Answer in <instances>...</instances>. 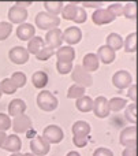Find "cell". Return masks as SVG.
<instances>
[{"instance_id":"obj_18","label":"cell","mask_w":138,"mask_h":156,"mask_svg":"<svg viewBox=\"0 0 138 156\" xmlns=\"http://www.w3.org/2000/svg\"><path fill=\"white\" fill-rule=\"evenodd\" d=\"M96 56L103 63L109 65V63H112L115 60V51H112V49L107 45H101L100 48L97 49V55H96Z\"/></svg>"},{"instance_id":"obj_49","label":"cell","mask_w":138,"mask_h":156,"mask_svg":"<svg viewBox=\"0 0 138 156\" xmlns=\"http://www.w3.org/2000/svg\"><path fill=\"white\" fill-rule=\"evenodd\" d=\"M22 156H34L33 154H22Z\"/></svg>"},{"instance_id":"obj_4","label":"cell","mask_w":138,"mask_h":156,"mask_svg":"<svg viewBox=\"0 0 138 156\" xmlns=\"http://www.w3.org/2000/svg\"><path fill=\"white\" fill-rule=\"evenodd\" d=\"M119 141L126 148H136L137 147V126L136 125L123 129L122 133H120Z\"/></svg>"},{"instance_id":"obj_11","label":"cell","mask_w":138,"mask_h":156,"mask_svg":"<svg viewBox=\"0 0 138 156\" xmlns=\"http://www.w3.org/2000/svg\"><path fill=\"white\" fill-rule=\"evenodd\" d=\"M131 82H133V77L126 70H119L112 76V83H114L118 89L127 88V86L131 85Z\"/></svg>"},{"instance_id":"obj_9","label":"cell","mask_w":138,"mask_h":156,"mask_svg":"<svg viewBox=\"0 0 138 156\" xmlns=\"http://www.w3.org/2000/svg\"><path fill=\"white\" fill-rule=\"evenodd\" d=\"M115 18H116V16L112 15L107 8H98V10H96L95 12L92 14V21H93V23L97 25V26L111 23V22L115 21Z\"/></svg>"},{"instance_id":"obj_51","label":"cell","mask_w":138,"mask_h":156,"mask_svg":"<svg viewBox=\"0 0 138 156\" xmlns=\"http://www.w3.org/2000/svg\"><path fill=\"white\" fill-rule=\"evenodd\" d=\"M0 97H2V89H0Z\"/></svg>"},{"instance_id":"obj_12","label":"cell","mask_w":138,"mask_h":156,"mask_svg":"<svg viewBox=\"0 0 138 156\" xmlns=\"http://www.w3.org/2000/svg\"><path fill=\"white\" fill-rule=\"evenodd\" d=\"M93 111L97 118H107L109 115L108 100L104 96H98L93 100Z\"/></svg>"},{"instance_id":"obj_30","label":"cell","mask_w":138,"mask_h":156,"mask_svg":"<svg viewBox=\"0 0 138 156\" xmlns=\"http://www.w3.org/2000/svg\"><path fill=\"white\" fill-rule=\"evenodd\" d=\"M82 96H85V88H82V86H78V85H71L70 88H68L67 90V99H81Z\"/></svg>"},{"instance_id":"obj_1","label":"cell","mask_w":138,"mask_h":156,"mask_svg":"<svg viewBox=\"0 0 138 156\" xmlns=\"http://www.w3.org/2000/svg\"><path fill=\"white\" fill-rule=\"evenodd\" d=\"M60 25V18L59 16L51 15V14L41 11L36 15V26L41 30H52L56 29Z\"/></svg>"},{"instance_id":"obj_33","label":"cell","mask_w":138,"mask_h":156,"mask_svg":"<svg viewBox=\"0 0 138 156\" xmlns=\"http://www.w3.org/2000/svg\"><path fill=\"white\" fill-rule=\"evenodd\" d=\"M123 15L129 19H136V15H137L136 3H127L126 5H123Z\"/></svg>"},{"instance_id":"obj_29","label":"cell","mask_w":138,"mask_h":156,"mask_svg":"<svg viewBox=\"0 0 138 156\" xmlns=\"http://www.w3.org/2000/svg\"><path fill=\"white\" fill-rule=\"evenodd\" d=\"M77 8L78 5L75 3H68V4L63 5V10H62V16L67 21H74V16H75V12H77Z\"/></svg>"},{"instance_id":"obj_45","label":"cell","mask_w":138,"mask_h":156,"mask_svg":"<svg viewBox=\"0 0 138 156\" xmlns=\"http://www.w3.org/2000/svg\"><path fill=\"white\" fill-rule=\"evenodd\" d=\"M122 156H137V149L136 148H125Z\"/></svg>"},{"instance_id":"obj_2","label":"cell","mask_w":138,"mask_h":156,"mask_svg":"<svg viewBox=\"0 0 138 156\" xmlns=\"http://www.w3.org/2000/svg\"><path fill=\"white\" fill-rule=\"evenodd\" d=\"M71 78L75 82V85L82 86V88H88V86L93 85V78L90 73H88L81 65H77L71 70Z\"/></svg>"},{"instance_id":"obj_7","label":"cell","mask_w":138,"mask_h":156,"mask_svg":"<svg viewBox=\"0 0 138 156\" xmlns=\"http://www.w3.org/2000/svg\"><path fill=\"white\" fill-rule=\"evenodd\" d=\"M11 127L15 133H26L32 129V119L25 114H21L14 118V121L11 122Z\"/></svg>"},{"instance_id":"obj_16","label":"cell","mask_w":138,"mask_h":156,"mask_svg":"<svg viewBox=\"0 0 138 156\" xmlns=\"http://www.w3.org/2000/svg\"><path fill=\"white\" fill-rule=\"evenodd\" d=\"M2 148L5 149V151H8V152H11V154H18L22 148V141H21V138L15 134L7 136V138H5V141H4Z\"/></svg>"},{"instance_id":"obj_5","label":"cell","mask_w":138,"mask_h":156,"mask_svg":"<svg viewBox=\"0 0 138 156\" xmlns=\"http://www.w3.org/2000/svg\"><path fill=\"white\" fill-rule=\"evenodd\" d=\"M49 145L51 144L47 140H44L43 136H37L30 141V149H32V154L34 156H45L51 149Z\"/></svg>"},{"instance_id":"obj_21","label":"cell","mask_w":138,"mask_h":156,"mask_svg":"<svg viewBox=\"0 0 138 156\" xmlns=\"http://www.w3.org/2000/svg\"><path fill=\"white\" fill-rule=\"evenodd\" d=\"M73 134L74 136H85V137H89L90 133V125L85 121H77L73 125Z\"/></svg>"},{"instance_id":"obj_8","label":"cell","mask_w":138,"mask_h":156,"mask_svg":"<svg viewBox=\"0 0 138 156\" xmlns=\"http://www.w3.org/2000/svg\"><path fill=\"white\" fill-rule=\"evenodd\" d=\"M44 43H47V47H49V48H53V49L60 48L63 43V32L59 27L48 30V33L45 34V41Z\"/></svg>"},{"instance_id":"obj_46","label":"cell","mask_w":138,"mask_h":156,"mask_svg":"<svg viewBox=\"0 0 138 156\" xmlns=\"http://www.w3.org/2000/svg\"><path fill=\"white\" fill-rule=\"evenodd\" d=\"M30 4H33L32 2H16L15 3V5H18V7H22V8H26L27 5H30Z\"/></svg>"},{"instance_id":"obj_27","label":"cell","mask_w":138,"mask_h":156,"mask_svg":"<svg viewBox=\"0 0 138 156\" xmlns=\"http://www.w3.org/2000/svg\"><path fill=\"white\" fill-rule=\"evenodd\" d=\"M123 48H125L126 52L131 54V52L137 51V33L133 32L126 37V40L123 41Z\"/></svg>"},{"instance_id":"obj_19","label":"cell","mask_w":138,"mask_h":156,"mask_svg":"<svg viewBox=\"0 0 138 156\" xmlns=\"http://www.w3.org/2000/svg\"><path fill=\"white\" fill-rule=\"evenodd\" d=\"M26 111V103L21 99H14L8 104V114L11 116H18L21 114H25Z\"/></svg>"},{"instance_id":"obj_34","label":"cell","mask_w":138,"mask_h":156,"mask_svg":"<svg viewBox=\"0 0 138 156\" xmlns=\"http://www.w3.org/2000/svg\"><path fill=\"white\" fill-rule=\"evenodd\" d=\"M12 32V25L10 22H0V41L5 40Z\"/></svg>"},{"instance_id":"obj_38","label":"cell","mask_w":138,"mask_h":156,"mask_svg":"<svg viewBox=\"0 0 138 156\" xmlns=\"http://www.w3.org/2000/svg\"><path fill=\"white\" fill-rule=\"evenodd\" d=\"M11 127V119L8 115L0 112V132H5Z\"/></svg>"},{"instance_id":"obj_44","label":"cell","mask_w":138,"mask_h":156,"mask_svg":"<svg viewBox=\"0 0 138 156\" xmlns=\"http://www.w3.org/2000/svg\"><path fill=\"white\" fill-rule=\"evenodd\" d=\"M82 4L85 5V7H89V8H101L103 7V4L104 3L103 2H85V3H82Z\"/></svg>"},{"instance_id":"obj_17","label":"cell","mask_w":138,"mask_h":156,"mask_svg":"<svg viewBox=\"0 0 138 156\" xmlns=\"http://www.w3.org/2000/svg\"><path fill=\"white\" fill-rule=\"evenodd\" d=\"M55 54H56L57 60H60V62L73 63V60L75 59V51H74V48L70 45L60 47L57 51H55Z\"/></svg>"},{"instance_id":"obj_20","label":"cell","mask_w":138,"mask_h":156,"mask_svg":"<svg viewBox=\"0 0 138 156\" xmlns=\"http://www.w3.org/2000/svg\"><path fill=\"white\" fill-rule=\"evenodd\" d=\"M98 65H100V60L96 56V54H86L84 56V62H82V67L90 73V71H96L98 69Z\"/></svg>"},{"instance_id":"obj_15","label":"cell","mask_w":138,"mask_h":156,"mask_svg":"<svg viewBox=\"0 0 138 156\" xmlns=\"http://www.w3.org/2000/svg\"><path fill=\"white\" fill-rule=\"evenodd\" d=\"M16 36L22 41H29L36 36V29L32 23H21L16 27Z\"/></svg>"},{"instance_id":"obj_14","label":"cell","mask_w":138,"mask_h":156,"mask_svg":"<svg viewBox=\"0 0 138 156\" xmlns=\"http://www.w3.org/2000/svg\"><path fill=\"white\" fill-rule=\"evenodd\" d=\"M63 40L68 44V45H74L78 44L82 40V32L78 26H70L63 32Z\"/></svg>"},{"instance_id":"obj_35","label":"cell","mask_w":138,"mask_h":156,"mask_svg":"<svg viewBox=\"0 0 138 156\" xmlns=\"http://www.w3.org/2000/svg\"><path fill=\"white\" fill-rule=\"evenodd\" d=\"M137 104L136 103H131L130 105L127 107V110H126V118H127L129 122H131L133 125L137 123Z\"/></svg>"},{"instance_id":"obj_50","label":"cell","mask_w":138,"mask_h":156,"mask_svg":"<svg viewBox=\"0 0 138 156\" xmlns=\"http://www.w3.org/2000/svg\"><path fill=\"white\" fill-rule=\"evenodd\" d=\"M11 156H22V154H19V152H18V154H12Z\"/></svg>"},{"instance_id":"obj_22","label":"cell","mask_w":138,"mask_h":156,"mask_svg":"<svg viewBox=\"0 0 138 156\" xmlns=\"http://www.w3.org/2000/svg\"><path fill=\"white\" fill-rule=\"evenodd\" d=\"M45 47V43H44V38L43 37H37V36H34V37L32 38V40H29V44H27V52L29 54H33V55H37L38 52L41 51V49Z\"/></svg>"},{"instance_id":"obj_25","label":"cell","mask_w":138,"mask_h":156,"mask_svg":"<svg viewBox=\"0 0 138 156\" xmlns=\"http://www.w3.org/2000/svg\"><path fill=\"white\" fill-rule=\"evenodd\" d=\"M75 107H77V110L81 111V112H89V111L93 110V99L85 94L81 99L77 100Z\"/></svg>"},{"instance_id":"obj_43","label":"cell","mask_w":138,"mask_h":156,"mask_svg":"<svg viewBox=\"0 0 138 156\" xmlns=\"http://www.w3.org/2000/svg\"><path fill=\"white\" fill-rule=\"evenodd\" d=\"M127 96L130 97L131 100H133V103L137 101V85H136V83L130 85V88H129V92H127Z\"/></svg>"},{"instance_id":"obj_13","label":"cell","mask_w":138,"mask_h":156,"mask_svg":"<svg viewBox=\"0 0 138 156\" xmlns=\"http://www.w3.org/2000/svg\"><path fill=\"white\" fill-rule=\"evenodd\" d=\"M29 14H27L26 8L18 7V5H12V7L8 10V19H10L11 23H25V21L27 19Z\"/></svg>"},{"instance_id":"obj_3","label":"cell","mask_w":138,"mask_h":156,"mask_svg":"<svg viewBox=\"0 0 138 156\" xmlns=\"http://www.w3.org/2000/svg\"><path fill=\"white\" fill-rule=\"evenodd\" d=\"M57 99L48 90H41L37 96V105L41 108L43 111H47V112H51V111L56 110L57 108Z\"/></svg>"},{"instance_id":"obj_32","label":"cell","mask_w":138,"mask_h":156,"mask_svg":"<svg viewBox=\"0 0 138 156\" xmlns=\"http://www.w3.org/2000/svg\"><path fill=\"white\" fill-rule=\"evenodd\" d=\"M0 89H2V93H5V94H12L16 92V88L14 86V83L11 82L10 78H4V80L0 82Z\"/></svg>"},{"instance_id":"obj_24","label":"cell","mask_w":138,"mask_h":156,"mask_svg":"<svg viewBox=\"0 0 138 156\" xmlns=\"http://www.w3.org/2000/svg\"><path fill=\"white\" fill-rule=\"evenodd\" d=\"M107 47L112 49V51H118V49L123 48V38L120 37L118 33H109L107 37Z\"/></svg>"},{"instance_id":"obj_10","label":"cell","mask_w":138,"mask_h":156,"mask_svg":"<svg viewBox=\"0 0 138 156\" xmlns=\"http://www.w3.org/2000/svg\"><path fill=\"white\" fill-rule=\"evenodd\" d=\"M8 58L15 65H25L29 60V52L23 47H14L8 52Z\"/></svg>"},{"instance_id":"obj_47","label":"cell","mask_w":138,"mask_h":156,"mask_svg":"<svg viewBox=\"0 0 138 156\" xmlns=\"http://www.w3.org/2000/svg\"><path fill=\"white\" fill-rule=\"evenodd\" d=\"M5 138H7V134H5L4 132H0V148L3 147V144H4Z\"/></svg>"},{"instance_id":"obj_40","label":"cell","mask_w":138,"mask_h":156,"mask_svg":"<svg viewBox=\"0 0 138 156\" xmlns=\"http://www.w3.org/2000/svg\"><path fill=\"white\" fill-rule=\"evenodd\" d=\"M88 140H89V137H85V136H74L73 137L74 145L78 147V148H84V147H86Z\"/></svg>"},{"instance_id":"obj_28","label":"cell","mask_w":138,"mask_h":156,"mask_svg":"<svg viewBox=\"0 0 138 156\" xmlns=\"http://www.w3.org/2000/svg\"><path fill=\"white\" fill-rule=\"evenodd\" d=\"M127 101L122 97H112L111 100H108V107H109V112L114 111V112H118V111H122L123 108L126 107Z\"/></svg>"},{"instance_id":"obj_39","label":"cell","mask_w":138,"mask_h":156,"mask_svg":"<svg viewBox=\"0 0 138 156\" xmlns=\"http://www.w3.org/2000/svg\"><path fill=\"white\" fill-rule=\"evenodd\" d=\"M88 15H86V11H85L84 7H78L77 8V12H75V16H74V22L75 23H84L86 21Z\"/></svg>"},{"instance_id":"obj_36","label":"cell","mask_w":138,"mask_h":156,"mask_svg":"<svg viewBox=\"0 0 138 156\" xmlns=\"http://www.w3.org/2000/svg\"><path fill=\"white\" fill-rule=\"evenodd\" d=\"M55 55V49L53 48H49V47H44L43 49H41L40 52H38L37 55H36V58H37L38 60H48L51 56H53Z\"/></svg>"},{"instance_id":"obj_23","label":"cell","mask_w":138,"mask_h":156,"mask_svg":"<svg viewBox=\"0 0 138 156\" xmlns=\"http://www.w3.org/2000/svg\"><path fill=\"white\" fill-rule=\"evenodd\" d=\"M32 82H33V86L37 89L45 88L47 83H48V74L45 71H36L32 76Z\"/></svg>"},{"instance_id":"obj_6","label":"cell","mask_w":138,"mask_h":156,"mask_svg":"<svg viewBox=\"0 0 138 156\" xmlns=\"http://www.w3.org/2000/svg\"><path fill=\"white\" fill-rule=\"evenodd\" d=\"M63 137H64L63 130L56 125H49L43 132V138L48 141L49 144H59L63 140Z\"/></svg>"},{"instance_id":"obj_42","label":"cell","mask_w":138,"mask_h":156,"mask_svg":"<svg viewBox=\"0 0 138 156\" xmlns=\"http://www.w3.org/2000/svg\"><path fill=\"white\" fill-rule=\"evenodd\" d=\"M93 156H114V154L108 148H97L93 152Z\"/></svg>"},{"instance_id":"obj_37","label":"cell","mask_w":138,"mask_h":156,"mask_svg":"<svg viewBox=\"0 0 138 156\" xmlns=\"http://www.w3.org/2000/svg\"><path fill=\"white\" fill-rule=\"evenodd\" d=\"M56 70H57L59 74H68V73H71V70H73V63L60 62V60H57L56 62Z\"/></svg>"},{"instance_id":"obj_41","label":"cell","mask_w":138,"mask_h":156,"mask_svg":"<svg viewBox=\"0 0 138 156\" xmlns=\"http://www.w3.org/2000/svg\"><path fill=\"white\" fill-rule=\"evenodd\" d=\"M107 10H108L112 15L118 16V15H122V14H123V5L120 4V3H115V4L108 5V8H107Z\"/></svg>"},{"instance_id":"obj_31","label":"cell","mask_w":138,"mask_h":156,"mask_svg":"<svg viewBox=\"0 0 138 156\" xmlns=\"http://www.w3.org/2000/svg\"><path fill=\"white\" fill-rule=\"evenodd\" d=\"M10 80H11V82L14 83V86H15L16 89H18V88H23V86L26 85V76H25L23 73H21V71L14 73L12 77H11Z\"/></svg>"},{"instance_id":"obj_48","label":"cell","mask_w":138,"mask_h":156,"mask_svg":"<svg viewBox=\"0 0 138 156\" xmlns=\"http://www.w3.org/2000/svg\"><path fill=\"white\" fill-rule=\"evenodd\" d=\"M67 156H81L78 154V152H75V151H71V152H68L67 154Z\"/></svg>"},{"instance_id":"obj_26","label":"cell","mask_w":138,"mask_h":156,"mask_svg":"<svg viewBox=\"0 0 138 156\" xmlns=\"http://www.w3.org/2000/svg\"><path fill=\"white\" fill-rule=\"evenodd\" d=\"M63 5H64V3H62V2H44L45 12L51 14V15H55V16H57L62 12Z\"/></svg>"}]
</instances>
